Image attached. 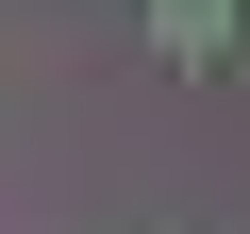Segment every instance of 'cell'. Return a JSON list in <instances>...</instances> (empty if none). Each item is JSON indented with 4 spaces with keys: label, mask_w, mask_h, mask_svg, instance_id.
I'll return each instance as SVG.
<instances>
[{
    "label": "cell",
    "mask_w": 250,
    "mask_h": 234,
    "mask_svg": "<svg viewBox=\"0 0 250 234\" xmlns=\"http://www.w3.org/2000/svg\"><path fill=\"white\" fill-rule=\"evenodd\" d=\"M150 50H167V67H217V50H233V0H150Z\"/></svg>",
    "instance_id": "1"
}]
</instances>
